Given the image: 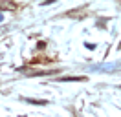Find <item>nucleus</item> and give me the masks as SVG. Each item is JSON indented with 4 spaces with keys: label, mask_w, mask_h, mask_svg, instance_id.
I'll return each mask as SVG.
<instances>
[{
    "label": "nucleus",
    "mask_w": 121,
    "mask_h": 117,
    "mask_svg": "<svg viewBox=\"0 0 121 117\" xmlns=\"http://www.w3.org/2000/svg\"><path fill=\"white\" fill-rule=\"evenodd\" d=\"M86 80V77H57L55 79V82H84Z\"/></svg>",
    "instance_id": "nucleus-1"
},
{
    "label": "nucleus",
    "mask_w": 121,
    "mask_h": 117,
    "mask_svg": "<svg viewBox=\"0 0 121 117\" xmlns=\"http://www.w3.org/2000/svg\"><path fill=\"white\" fill-rule=\"evenodd\" d=\"M37 48H39V50H44V48H46V44H44V42H42V40H40V42H39V44H37Z\"/></svg>",
    "instance_id": "nucleus-3"
},
{
    "label": "nucleus",
    "mask_w": 121,
    "mask_h": 117,
    "mask_svg": "<svg viewBox=\"0 0 121 117\" xmlns=\"http://www.w3.org/2000/svg\"><path fill=\"white\" fill-rule=\"evenodd\" d=\"M28 102H31V104H40V106H46L48 104V101H44V99H26Z\"/></svg>",
    "instance_id": "nucleus-2"
}]
</instances>
